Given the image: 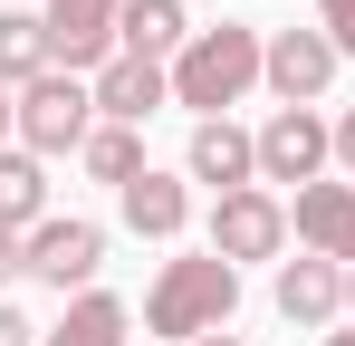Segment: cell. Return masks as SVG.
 Masks as SVG:
<instances>
[{
    "mask_svg": "<svg viewBox=\"0 0 355 346\" xmlns=\"http://www.w3.org/2000/svg\"><path fill=\"white\" fill-rule=\"evenodd\" d=\"M0 346H39V327H29L19 308H0Z\"/></svg>",
    "mask_w": 355,
    "mask_h": 346,
    "instance_id": "20",
    "label": "cell"
},
{
    "mask_svg": "<svg viewBox=\"0 0 355 346\" xmlns=\"http://www.w3.org/2000/svg\"><path fill=\"white\" fill-rule=\"evenodd\" d=\"M279 240H288V202H279V192H259V183H250V192H221V202H211V250H221V260H279Z\"/></svg>",
    "mask_w": 355,
    "mask_h": 346,
    "instance_id": "5",
    "label": "cell"
},
{
    "mask_svg": "<svg viewBox=\"0 0 355 346\" xmlns=\"http://www.w3.org/2000/svg\"><path fill=\"white\" fill-rule=\"evenodd\" d=\"M0 135H19V97L10 87H0Z\"/></svg>",
    "mask_w": 355,
    "mask_h": 346,
    "instance_id": "23",
    "label": "cell"
},
{
    "mask_svg": "<svg viewBox=\"0 0 355 346\" xmlns=\"http://www.w3.org/2000/svg\"><path fill=\"white\" fill-rule=\"evenodd\" d=\"M10 270H29V250H19V231H0V279Z\"/></svg>",
    "mask_w": 355,
    "mask_h": 346,
    "instance_id": "22",
    "label": "cell"
},
{
    "mask_svg": "<svg viewBox=\"0 0 355 346\" xmlns=\"http://www.w3.org/2000/svg\"><path fill=\"white\" fill-rule=\"evenodd\" d=\"M259 67H269L259 29H240V19H221V29H192V49L173 58V106H192L202 125H211L221 106H240V97L259 87Z\"/></svg>",
    "mask_w": 355,
    "mask_h": 346,
    "instance_id": "1",
    "label": "cell"
},
{
    "mask_svg": "<svg viewBox=\"0 0 355 346\" xmlns=\"http://www.w3.org/2000/svg\"><path fill=\"white\" fill-rule=\"evenodd\" d=\"M259 77L279 87V106H317V97H327V77H336V39H327V29H279Z\"/></svg>",
    "mask_w": 355,
    "mask_h": 346,
    "instance_id": "8",
    "label": "cell"
},
{
    "mask_svg": "<svg viewBox=\"0 0 355 346\" xmlns=\"http://www.w3.org/2000/svg\"><path fill=\"white\" fill-rule=\"evenodd\" d=\"M58 49H49V19L39 10H0V87H29V77H49Z\"/></svg>",
    "mask_w": 355,
    "mask_h": 346,
    "instance_id": "15",
    "label": "cell"
},
{
    "mask_svg": "<svg viewBox=\"0 0 355 346\" xmlns=\"http://www.w3.org/2000/svg\"><path fill=\"white\" fill-rule=\"evenodd\" d=\"M19 250H29V270L58 288V298H67V288H87L96 270H106V231H96V222H39Z\"/></svg>",
    "mask_w": 355,
    "mask_h": 346,
    "instance_id": "7",
    "label": "cell"
},
{
    "mask_svg": "<svg viewBox=\"0 0 355 346\" xmlns=\"http://www.w3.org/2000/svg\"><path fill=\"white\" fill-rule=\"evenodd\" d=\"M288 231L307 240V260H336V270H355V183H307L297 192Z\"/></svg>",
    "mask_w": 355,
    "mask_h": 346,
    "instance_id": "9",
    "label": "cell"
},
{
    "mask_svg": "<svg viewBox=\"0 0 355 346\" xmlns=\"http://www.w3.org/2000/svg\"><path fill=\"white\" fill-rule=\"evenodd\" d=\"M87 135H96V87H77L67 67L19 87V145L29 154H87Z\"/></svg>",
    "mask_w": 355,
    "mask_h": 346,
    "instance_id": "3",
    "label": "cell"
},
{
    "mask_svg": "<svg viewBox=\"0 0 355 346\" xmlns=\"http://www.w3.org/2000/svg\"><path fill=\"white\" fill-rule=\"evenodd\" d=\"M346 308H355V270H346Z\"/></svg>",
    "mask_w": 355,
    "mask_h": 346,
    "instance_id": "25",
    "label": "cell"
},
{
    "mask_svg": "<svg viewBox=\"0 0 355 346\" xmlns=\"http://www.w3.org/2000/svg\"><path fill=\"white\" fill-rule=\"evenodd\" d=\"M192 346H240V337H221V327H211V337H192Z\"/></svg>",
    "mask_w": 355,
    "mask_h": 346,
    "instance_id": "24",
    "label": "cell"
},
{
    "mask_svg": "<svg viewBox=\"0 0 355 346\" xmlns=\"http://www.w3.org/2000/svg\"><path fill=\"white\" fill-rule=\"evenodd\" d=\"M336 308H346V270L336 260H288L279 270V318L288 327H327Z\"/></svg>",
    "mask_w": 355,
    "mask_h": 346,
    "instance_id": "12",
    "label": "cell"
},
{
    "mask_svg": "<svg viewBox=\"0 0 355 346\" xmlns=\"http://www.w3.org/2000/svg\"><path fill=\"white\" fill-rule=\"evenodd\" d=\"M87 173L125 192V183L144 173V145H135V125H96V135H87Z\"/></svg>",
    "mask_w": 355,
    "mask_h": 346,
    "instance_id": "18",
    "label": "cell"
},
{
    "mask_svg": "<svg viewBox=\"0 0 355 346\" xmlns=\"http://www.w3.org/2000/svg\"><path fill=\"white\" fill-rule=\"evenodd\" d=\"M336 164H346V183H355V106L336 115Z\"/></svg>",
    "mask_w": 355,
    "mask_h": 346,
    "instance_id": "21",
    "label": "cell"
},
{
    "mask_svg": "<svg viewBox=\"0 0 355 346\" xmlns=\"http://www.w3.org/2000/svg\"><path fill=\"white\" fill-rule=\"evenodd\" d=\"M154 106H173V67H154V58H106L96 67V115L106 125H144Z\"/></svg>",
    "mask_w": 355,
    "mask_h": 346,
    "instance_id": "11",
    "label": "cell"
},
{
    "mask_svg": "<svg viewBox=\"0 0 355 346\" xmlns=\"http://www.w3.org/2000/svg\"><path fill=\"white\" fill-rule=\"evenodd\" d=\"M49 222V173H39V154H0V231H29Z\"/></svg>",
    "mask_w": 355,
    "mask_h": 346,
    "instance_id": "16",
    "label": "cell"
},
{
    "mask_svg": "<svg viewBox=\"0 0 355 346\" xmlns=\"http://www.w3.org/2000/svg\"><path fill=\"white\" fill-rule=\"evenodd\" d=\"M116 39H125V58H182L192 49V10L182 0H125V19H116Z\"/></svg>",
    "mask_w": 355,
    "mask_h": 346,
    "instance_id": "13",
    "label": "cell"
},
{
    "mask_svg": "<svg viewBox=\"0 0 355 346\" xmlns=\"http://www.w3.org/2000/svg\"><path fill=\"white\" fill-rule=\"evenodd\" d=\"M327 346H355V327H346V337H327Z\"/></svg>",
    "mask_w": 355,
    "mask_h": 346,
    "instance_id": "26",
    "label": "cell"
},
{
    "mask_svg": "<svg viewBox=\"0 0 355 346\" xmlns=\"http://www.w3.org/2000/svg\"><path fill=\"white\" fill-rule=\"evenodd\" d=\"M49 346H125V298L77 288V298H67V318L49 327Z\"/></svg>",
    "mask_w": 355,
    "mask_h": 346,
    "instance_id": "17",
    "label": "cell"
},
{
    "mask_svg": "<svg viewBox=\"0 0 355 346\" xmlns=\"http://www.w3.org/2000/svg\"><path fill=\"white\" fill-rule=\"evenodd\" d=\"M317 29L336 39V58H355V0H317Z\"/></svg>",
    "mask_w": 355,
    "mask_h": 346,
    "instance_id": "19",
    "label": "cell"
},
{
    "mask_svg": "<svg viewBox=\"0 0 355 346\" xmlns=\"http://www.w3.org/2000/svg\"><path fill=\"white\" fill-rule=\"evenodd\" d=\"M231 308H240V270L221 250H202V260H164V279L144 298V327L192 346V337H211V327H231Z\"/></svg>",
    "mask_w": 355,
    "mask_h": 346,
    "instance_id": "2",
    "label": "cell"
},
{
    "mask_svg": "<svg viewBox=\"0 0 355 346\" xmlns=\"http://www.w3.org/2000/svg\"><path fill=\"white\" fill-rule=\"evenodd\" d=\"M182 173H192V183H211V192H250V183H259V135H240L231 115H211V125H192Z\"/></svg>",
    "mask_w": 355,
    "mask_h": 346,
    "instance_id": "10",
    "label": "cell"
},
{
    "mask_svg": "<svg viewBox=\"0 0 355 346\" xmlns=\"http://www.w3.org/2000/svg\"><path fill=\"white\" fill-rule=\"evenodd\" d=\"M116 19H125V0H49V49H58L67 77H77V67H106V58H125Z\"/></svg>",
    "mask_w": 355,
    "mask_h": 346,
    "instance_id": "6",
    "label": "cell"
},
{
    "mask_svg": "<svg viewBox=\"0 0 355 346\" xmlns=\"http://www.w3.org/2000/svg\"><path fill=\"white\" fill-rule=\"evenodd\" d=\"M192 222V192H182V173H135L125 183V231H144V240H173V231Z\"/></svg>",
    "mask_w": 355,
    "mask_h": 346,
    "instance_id": "14",
    "label": "cell"
},
{
    "mask_svg": "<svg viewBox=\"0 0 355 346\" xmlns=\"http://www.w3.org/2000/svg\"><path fill=\"white\" fill-rule=\"evenodd\" d=\"M327 154H336V125L317 106H279L269 125H259V183H327Z\"/></svg>",
    "mask_w": 355,
    "mask_h": 346,
    "instance_id": "4",
    "label": "cell"
}]
</instances>
